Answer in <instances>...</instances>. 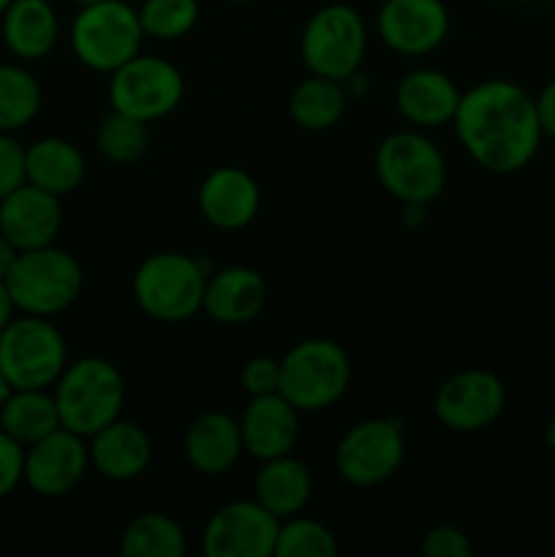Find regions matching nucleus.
Instances as JSON below:
<instances>
[{
	"label": "nucleus",
	"instance_id": "obj_1",
	"mask_svg": "<svg viewBox=\"0 0 555 557\" xmlns=\"http://www.w3.org/2000/svg\"><path fill=\"white\" fill-rule=\"evenodd\" d=\"M452 125L468 158L493 174L526 169L544 139L536 98L509 79H484L462 92Z\"/></svg>",
	"mask_w": 555,
	"mask_h": 557
},
{
	"label": "nucleus",
	"instance_id": "obj_2",
	"mask_svg": "<svg viewBox=\"0 0 555 557\" xmlns=\"http://www.w3.org/2000/svg\"><path fill=\"white\" fill-rule=\"evenodd\" d=\"M52 389L60 424L82 438H90L92 433L120 419L125 406L123 373L103 357H82L69 362Z\"/></svg>",
	"mask_w": 555,
	"mask_h": 557
},
{
	"label": "nucleus",
	"instance_id": "obj_3",
	"mask_svg": "<svg viewBox=\"0 0 555 557\" xmlns=\"http://www.w3.org/2000/svg\"><path fill=\"white\" fill-rule=\"evenodd\" d=\"M373 169L381 188L400 205H433L449 180L444 152L419 128L384 136L375 147Z\"/></svg>",
	"mask_w": 555,
	"mask_h": 557
},
{
	"label": "nucleus",
	"instance_id": "obj_4",
	"mask_svg": "<svg viewBox=\"0 0 555 557\" xmlns=\"http://www.w3.org/2000/svg\"><path fill=\"white\" fill-rule=\"evenodd\" d=\"M85 286L82 264L63 248L44 245L16 253L14 267L5 275V288L14 299L16 313L52 315L65 313L79 299Z\"/></svg>",
	"mask_w": 555,
	"mask_h": 557
},
{
	"label": "nucleus",
	"instance_id": "obj_5",
	"mask_svg": "<svg viewBox=\"0 0 555 557\" xmlns=\"http://www.w3.org/2000/svg\"><path fill=\"white\" fill-rule=\"evenodd\" d=\"M139 11L128 0H98L79 5L69 30L74 58L96 74H112L141 52Z\"/></svg>",
	"mask_w": 555,
	"mask_h": 557
},
{
	"label": "nucleus",
	"instance_id": "obj_6",
	"mask_svg": "<svg viewBox=\"0 0 555 557\" xmlns=\"http://www.w3.org/2000/svg\"><path fill=\"white\" fill-rule=\"evenodd\" d=\"M351 381V359L330 337H308L288 348L281 359V395L299 413L335 406Z\"/></svg>",
	"mask_w": 555,
	"mask_h": 557
},
{
	"label": "nucleus",
	"instance_id": "obj_7",
	"mask_svg": "<svg viewBox=\"0 0 555 557\" xmlns=\"http://www.w3.org/2000/svg\"><path fill=\"white\" fill-rule=\"evenodd\" d=\"M207 272L194 256L161 250L147 256L134 272V299L141 313L161 324H180L205 302Z\"/></svg>",
	"mask_w": 555,
	"mask_h": 557
},
{
	"label": "nucleus",
	"instance_id": "obj_8",
	"mask_svg": "<svg viewBox=\"0 0 555 557\" xmlns=\"http://www.w3.org/2000/svg\"><path fill=\"white\" fill-rule=\"evenodd\" d=\"M69 364V346L52 319L20 313L0 332V370L14 389H52Z\"/></svg>",
	"mask_w": 555,
	"mask_h": 557
},
{
	"label": "nucleus",
	"instance_id": "obj_9",
	"mask_svg": "<svg viewBox=\"0 0 555 557\" xmlns=\"http://www.w3.org/2000/svg\"><path fill=\"white\" fill-rule=\"evenodd\" d=\"M368 52V25L348 3H326L310 14L299 36V54L310 74L343 82L357 74Z\"/></svg>",
	"mask_w": 555,
	"mask_h": 557
},
{
	"label": "nucleus",
	"instance_id": "obj_10",
	"mask_svg": "<svg viewBox=\"0 0 555 557\" xmlns=\"http://www.w3.org/2000/svg\"><path fill=\"white\" fill-rule=\"evenodd\" d=\"M109 107L141 123L169 117L185 98L183 71L158 54H136L109 74Z\"/></svg>",
	"mask_w": 555,
	"mask_h": 557
},
{
	"label": "nucleus",
	"instance_id": "obj_11",
	"mask_svg": "<svg viewBox=\"0 0 555 557\" xmlns=\"http://www.w3.org/2000/svg\"><path fill=\"white\" fill-rule=\"evenodd\" d=\"M406 457V433L397 419H365L351 424L337 441L335 468L354 487H379L390 482Z\"/></svg>",
	"mask_w": 555,
	"mask_h": 557
},
{
	"label": "nucleus",
	"instance_id": "obj_12",
	"mask_svg": "<svg viewBox=\"0 0 555 557\" xmlns=\"http://www.w3.org/2000/svg\"><path fill=\"white\" fill-rule=\"evenodd\" d=\"M281 520L256 498L232 500L207 520L201 553L207 557H272Z\"/></svg>",
	"mask_w": 555,
	"mask_h": 557
},
{
	"label": "nucleus",
	"instance_id": "obj_13",
	"mask_svg": "<svg viewBox=\"0 0 555 557\" xmlns=\"http://www.w3.org/2000/svg\"><path fill=\"white\" fill-rule=\"evenodd\" d=\"M506 408L504 381L490 370H460L439 386L433 400L435 419L452 433H479Z\"/></svg>",
	"mask_w": 555,
	"mask_h": 557
},
{
	"label": "nucleus",
	"instance_id": "obj_14",
	"mask_svg": "<svg viewBox=\"0 0 555 557\" xmlns=\"http://www.w3.org/2000/svg\"><path fill=\"white\" fill-rule=\"evenodd\" d=\"M452 27L444 0H384L375 11V33L397 54L422 58L446 41Z\"/></svg>",
	"mask_w": 555,
	"mask_h": 557
},
{
	"label": "nucleus",
	"instance_id": "obj_15",
	"mask_svg": "<svg viewBox=\"0 0 555 557\" xmlns=\"http://www.w3.org/2000/svg\"><path fill=\"white\" fill-rule=\"evenodd\" d=\"M90 468L87 438L58 428L25 449V484L38 498H63L74 493Z\"/></svg>",
	"mask_w": 555,
	"mask_h": 557
},
{
	"label": "nucleus",
	"instance_id": "obj_16",
	"mask_svg": "<svg viewBox=\"0 0 555 557\" xmlns=\"http://www.w3.org/2000/svg\"><path fill=\"white\" fill-rule=\"evenodd\" d=\"M60 226H63V205L60 196L22 183L0 199V234L16 250H36L44 245H54Z\"/></svg>",
	"mask_w": 555,
	"mask_h": 557
},
{
	"label": "nucleus",
	"instance_id": "obj_17",
	"mask_svg": "<svg viewBox=\"0 0 555 557\" xmlns=\"http://www.w3.org/2000/svg\"><path fill=\"white\" fill-rule=\"evenodd\" d=\"M261 210L259 183L239 166H218L201 180L199 212L218 232H239L250 226Z\"/></svg>",
	"mask_w": 555,
	"mask_h": 557
},
{
	"label": "nucleus",
	"instance_id": "obj_18",
	"mask_svg": "<svg viewBox=\"0 0 555 557\" xmlns=\"http://www.w3.org/2000/svg\"><path fill=\"white\" fill-rule=\"evenodd\" d=\"M239 422L245 455L254 460H275L292 455L299 441V411L281 395L250 397Z\"/></svg>",
	"mask_w": 555,
	"mask_h": 557
},
{
	"label": "nucleus",
	"instance_id": "obj_19",
	"mask_svg": "<svg viewBox=\"0 0 555 557\" xmlns=\"http://www.w3.org/2000/svg\"><path fill=\"white\" fill-rule=\"evenodd\" d=\"M460 87L439 69H414L395 87V107L419 131L444 128L460 107Z\"/></svg>",
	"mask_w": 555,
	"mask_h": 557
},
{
	"label": "nucleus",
	"instance_id": "obj_20",
	"mask_svg": "<svg viewBox=\"0 0 555 557\" xmlns=\"http://www.w3.org/2000/svg\"><path fill=\"white\" fill-rule=\"evenodd\" d=\"M267 305V281L259 270L245 264L223 267L207 275L201 310L212 321L226 326L250 324Z\"/></svg>",
	"mask_w": 555,
	"mask_h": 557
},
{
	"label": "nucleus",
	"instance_id": "obj_21",
	"mask_svg": "<svg viewBox=\"0 0 555 557\" xmlns=\"http://www.w3.org/2000/svg\"><path fill=\"white\" fill-rule=\"evenodd\" d=\"M90 466L112 482H134L147 471L152 460V441L145 430L128 419H114L112 424L92 433Z\"/></svg>",
	"mask_w": 555,
	"mask_h": 557
},
{
	"label": "nucleus",
	"instance_id": "obj_22",
	"mask_svg": "<svg viewBox=\"0 0 555 557\" xmlns=\"http://www.w3.org/2000/svg\"><path fill=\"white\" fill-rule=\"evenodd\" d=\"M0 38L20 63L49 58L60 38L58 11L49 0H11L0 16Z\"/></svg>",
	"mask_w": 555,
	"mask_h": 557
},
{
	"label": "nucleus",
	"instance_id": "obj_23",
	"mask_svg": "<svg viewBox=\"0 0 555 557\" xmlns=\"http://www.w3.org/2000/svg\"><path fill=\"white\" fill-rule=\"evenodd\" d=\"M245 455L239 422L223 411H205L185 433V460L201 476H221L232 471Z\"/></svg>",
	"mask_w": 555,
	"mask_h": 557
},
{
	"label": "nucleus",
	"instance_id": "obj_24",
	"mask_svg": "<svg viewBox=\"0 0 555 557\" xmlns=\"http://www.w3.org/2000/svg\"><path fill=\"white\" fill-rule=\"evenodd\" d=\"M85 172V156L74 141L44 136L25 147V183L49 190L60 199L79 188Z\"/></svg>",
	"mask_w": 555,
	"mask_h": 557
},
{
	"label": "nucleus",
	"instance_id": "obj_25",
	"mask_svg": "<svg viewBox=\"0 0 555 557\" xmlns=\"http://www.w3.org/2000/svg\"><path fill=\"white\" fill-rule=\"evenodd\" d=\"M310 495H313V476L305 462L294 460L292 455L261 462L254 482V498L278 520L303 515L305 506L310 504Z\"/></svg>",
	"mask_w": 555,
	"mask_h": 557
},
{
	"label": "nucleus",
	"instance_id": "obj_26",
	"mask_svg": "<svg viewBox=\"0 0 555 557\" xmlns=\"http://www.w3.org/2000/svg\"><path fill=\"white\" fill-rule=\"evenodd\" d=\"M58 428L63 424H60L58 403L49 389H14L0 408V430L20 441L25 449Z\"/></svg>",
	"mask_w": 555,
	"mask_h": 557
},
{
	"label": "nucleus",
	"instance_id": "obj_27",
	"mask_svg": "<svg viewBox=\"0 0 555 557\" xmlns=\"http://www.w3.org/2000/svg\"><path fill=\"white\" fill-rule=\"evenodd\" d=\"M348 96L343 90V82L326 79V76L310 74L299 82L288 96V117L303 131H330L341 123L346 114Z\"/></svg>",
	"mask_w": 555,
	"mask_h": 557
},
{
	"label": "nucleus",
	"instance_id": "obj_28",
	"mask_svg": "<svg viewBox=\"0 0 555 557\" xmlns=\"http://www.w3.org/2000/svg\"><path fill=\"white\" fill-rule=\"evenodd\" d=\"M44 103L41 82L22 63H0V131L14 134L38 117Z\"/></svg>",
	"mask_w": 555,
	"mask_h": 557
},
{
	"label": "nucleus",
	"instance_id": "obj_29",
	"mask_svg": "<svg viewBox=\"0 0 555 557\" xmlns=\"http://www.w3.org/2000/svg\"><path fill=\"white\" fill-rule=\"evenodd\" d=\"M120 555L125 557H183L185 531L174 517L147 511L125 525L120 539Z\"/></svg>",
	"mask_w": 555,
	"mask_h": 557
},
{
	"label": "nucleus",
	"instance_id": "obj_30",
	"mask_svg": "<svg viewBox=\"0 0 555 557\" xmlns=\"http://www.w3.org/2000/svg\"><path fill=\"white\" fill-rule=\"evenodd\" d=\"M147 145H150V131L147 123L141 120L128 117L123 112H109L107 117H101L96 128V147L107 161L120 163H134L145 156Z\"/></svg>",
	"mask_w": 555,
	"mask_h": 557
},
{
	"label": "nucleus",
	"instance_id": "obj_31",
	"mask_svg": "<svg viewBox=\"0 0 555 557\" xmlns=\"http://www.w3.org/2000/svg\"><path fill=\"white\" fill-rule=\"evenodd\" d=\"M136 11L145 36L156 41H177L199 22V0H141Z\"/></svg>",
	"mask_w": 555,
	"mask_h": 557
},
{
	"label": "nucleus",
	"instance_id": "obj_32",
	"mask_svg": "<svg viewBox=\"0 0 555 557\" xmlns=\"http://www.w3.org/2000/svg\"><path fill=\"white\" fill-rule=\"evenodd\" d=\"M337 542L326 525L310 517H288L278 528L275 555L272 557H335Z\"/></svg>",
	"mask_w": 555,
	"mask_h": 557
},
{
	"label": "nucleus",
	"instance_id": "obj_33",
	"mask_svg": "<svg viewBox=\"0 0 555 557\" xmlns=\"http://www.w3.org/2000/svg\"><path fill=\"white\" fill-rule=\"evenodd\" d=\"M239 381L250 397L275 395L281 389V359L250 357L239 373Z\"/></svg>",
	"mask_w": 555,
	"mask_h": 557
},
{
	"label": "nucleus",
	"instance_id": "obj_34",
	"mask_svg": "<svg viewBox=\"0 0 555 557\" xmlns=\"http://www.w3.org/2000/svg\"><path fill=\"white\" fill-rule=\"evenodd\" d=\"M25 484V446L0 430V500Z\"/></svg>",
	"mask_w": 555,
	"mask_h": 557
},
{
	"label": "nucleus",
	"instance_id": "obj_35",
	"mask_svg": "<svg viewBox=\"0 0 555 557\" xmlns=\"http://www.w3.org/2000/svg\"><path fill=\"white\" fill-rule=\"evenodd\" d=\"M422 553L428 557H468L473 553V544L460 528L435 525L422 536Z\"/></svg>",
	"mask_w": 555,
	"mask_h": 557
},
{
	"label": "nucleus",
	"instance_id": "obj_36",
	"mask_svg": "<svg viewBox=\"0 0 555 557\" xmlns=\"http://www.w3.org/2000/svg\"><path fill=\"white\" fill-rule=\"evenodd\" d=\"M25 183V147L0 131V199Z\"/></svg>",
	"mask_w": 555,
	"mask_h": 557
},
{
	"label": "nucleus",
	"instance_id": "obj_37",
	"mask_svg": "<svg viewBox=\"0 0 555 557\" xmlns=\"http://www.w3.org/2000/svg\"><path fill=\"white\" fill-rule=\"evenodd\" d=\"M536 112H539V123H542L544 136L555 139V76L536 96Z\"/></svg>",
	"mask_w": 555,
	"mask_h": 557
},
{
	"label": "nucleus",
	"instance_id": "obj_38",
	"mask_svg": "<svg viewBox=\"0 0 555 557\" xmlns=\"http://www.w3.org/2000/svg\"><path fill=\"white\" fill-rule=\"evenodd\" d=\"M16 315L14 299H11L9 288H5V281H0V332L9 326V321Z\"/></svg>",
	"mask_w": 555,
	"mask_h": 557
},
{
	"label": "nucleus",
	"instance_id": "obj_39",
	"mask_svg": "<svg viewBox=\"0 0 555 557\" xmlns=\"http://www.w3.org/2000/svg\"><path fill=\"white\" fill-rule=\"evenodd\" d=\"M16 253H20V250H16L14 245H11L9 239H5L3 234H0V281H5L9 270H11V267H14Z\"/></svg>",
	"mask_w": 555,
	"mask_h": 557
},
{
	"label": "nucleus",
	"instance_id": "obj_40",
	"mask_svg": "<svg viewBox=\"0 0 555 557\" xmlns=\"http://www.w3.org/2000/svg\"><path fill=\"white\" fill-rule=\"evenodd\" d=\"M14 392V386L9 384V379L3 375V370H0V408L5 406V400H9V395Z\"/></svg>",
	"mask_w": 555,
	"mask_h": 557
},
{
	"label": "nucleus",
	"instance_id": "obj_41",
	"mask_svg": "<svg viewBox=\"0 0 555 557\" xmlns=\"http://www.w3.org/2000/svg\"><path fill=\"white\" fill-rule=\"evenodd\" d=\"M544 438H547V446H550V449L555 451V417L550 419V424H547V433H544Z\"/></svg>",
	"mask_w": 555,
	"mask_h": 557
},
{
	"label": "nucleus",
	"instance_id": "obj_42",
	"mask_svg": "<svg viewBox=\"0 0 555 557\" xmlns=\"http://www.w3.org/2000/svg\"><path fill=\"white\" fill-rule=\"evenodd\" d=\"M71 3H76V5H90V3H98V0H71Z\"/></svg>",
	"mask_w": 555,
	"mask_h": 557
},
{
	"label": "nucleus",
	"instance_id": "obj_43",
	"mask_svg": "<svg viewBox=\"0 0 555 557\" xmlns=\"http://www.w3.org/2000/svg\"><path fill=\"white\" fill-rule=\"evenodd\" d=\"M9 3H11V0H0V16H3V11L9 9Z\"/></svg>",
	"mask_w": 555,
	"mask_h": 557
},
{
	"label": "nucleus",
	"instance_id": "obj_44",
	"mask_svg": "<svg viewBox=\"0 0 555 557\" xmlns=\"http://www.w3.org/2000/svg\"><path fill=\"white\" fill-rule=\"evenodd\" d=\"M229 3H250V0H229Z\"/></svg>",
	"mask_w": 555,
	"mask_h": 557
},
{
	"label": "nucleus",
	"instance_id": "obj_45",
	"mask_svg": "<svg viewBox=\"0 0 555 557\" xmlns=\"http://www.w3.org/2000/svg\"><path fill=\"white\" fill-rule=\"evenodd\" d=\"M128 3H141V0H128Z\"/></svg>",
	"mask_w": 555,
	"mask_h": 557
},
{
	"label": "nucleus",
	"instance_id": "obj_46",
	"mask_svg": "<svg viewBox=\"0 0 555 557\" xmlns=\"http://www.w3.org/2000/svg\"><path fill=\"white\" fill-rule=\"evenodd\" d=\"M493 3H504V0H493Z\"/></svg>",
	"mask_w": 555,
	"mask_h": 557
},
{
	"label": "nucleus",
	"instance_id": "obj_47",
	"mask_svg": "<svg viewBox=\"0 0 555 557\" xmlns=\"http://www.w3.org/2000/svg\"><path fill=\"white\" fill-rule=\"evenodd\" d=\"M550 3H555V0H550Z\"/></svg>",
	"mask_w": 555,
	"mask_h": 557
}]
</instances>
